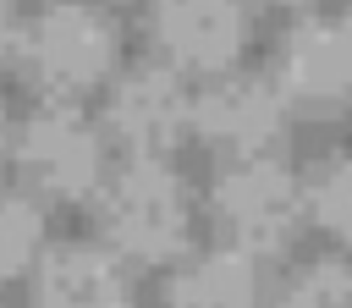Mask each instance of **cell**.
I'll list each match as a JSON object with an SVG mask.
<instances>
[{"label": "cell", "instance_id": "obj_12", "mask_svg": "<svg viewBox=\"0 0 352 308\" xmlns=\"http://www.w3.org/2000/svg\"><path fill=\"white\" fill-rule=\"evenodd\" d=\"M275 308H352V264L341 258H314L286 275Z\"/></svg>", "mask_w": 352, "mask_h": 308}, {"label": "cell", "instance_id": "obj_5", "mask_svg": "<svg viewBox=\"0 0 352 308\" xmlns=\"http://www.w3.org/2000/svg\"><path fill=\"white\" fill-rule=\"evenodd\" d=\"M104 126L132 160H165L187 132H192V94L165 60H143L116 77Z\"/></svg>", "mask_w": 352, "mask_h": 308}, {"label": "cell", "instance_id": "obj_4", "mask_svg": "<svg viewBox=\"0 0 352 308\" xmlns=\"http://www.w3.org/2000/svg\"><path fill=\"white\" fill-rule=\"evenodd\" d=\"M11 160L44 198H88L104 182V138L72 104L33 110L11 138Z\"/></svg>", "mask_w": 352, "mask_h": 308}, {"label": "cell", "instance_id": "obj_6", "mask_svg": "<svg viewBox=\"0 0 352 308\" xmlns=\"http://www.w3.org/2000/svg\"><path fill=\"white\" fill-rule=\"evenodd\" d=\"M286 94L248 72H220L192 94V132L209 148H226L231 160H253L280 138Z\"/></svg>", "mask_w": 352, "mask_h": 308}, {"label": "cell", "instance_id": "obj_15", "mask_svg": "<svg viewBox=\"0 0 352 308\" xmlns=\"http://www.w3.org/2000/svg\"><path fill=\"white\" fill-rule=\"evenodd\" d=\"M11 160V121H6V104H0V165Z\"/></svg>", "mask_w": 352, "mask_h": 308}, {"label": "cell", "instance_id": "obj_13", "mask_svg": "<svg viewBox=\"0 0 352 308\" xmlns=\"http://www.w3.org/2000/svg\"><path fill=\"white\" fill-rule=\"evenodd\" d=\"M308 214H314L336 242L352 248V154L330 160V165L314 176V187H308Z\"/></svg>", "mask_w": 352, "mask_h": 308}, {"label": "cell", "instance_id": "obj_3", "mask_svg": "<svg viewBox=\"0 0 352 308\" xmlns=\"http://www.w3.org/2000/svg\"><path fill=\"white\" fill-rule=\"evenodd\" d=\"M214 226L226 231V248L258 258V253H280L302 214H308V192L302 182L270 160V154H253V160H231L220 176H214Z\"/></svg>", "mask_w": 352, "mask_h": 308}, {"label": "cell", "instance_id": "obj_8", "mask_svg": "<svg viewBox=\"0 0 352 308\" xmlns=\"http://www.w3.org/2000/svg\"><path fill=\"white\" fill-rule=\"evenodd\" d=\"M275 88L297 104H352V16H302L280 38Z\"/></svg>", "mask_w": 352, "mask_h": 308}, {"label": "cell", "instance_id": "obj_1", "mask_svg": "<svg viewBox=\"0 0 352 308\" xmlns=\"http://www.w3.org/2000/svg\"><path fill=\"white\" fill-rule=\"evenodd\" d=\"M99 231L104 248L138 264H165L187 248V187L165 160H126L99 182Z\"/></svg>", "mask_w": 352, "mask_h": 308}, {"label": "cell", "instance_id": "obj_14", "mask_svg": "<svg viewBox=\"0 0 352 308\" xmlns=\"http://www.w3.org/2000/svg\"><path fill=\"white\" fill-rule=\"evenodd\" d=\"M16 44V16H11V0H0V55Z\"/></svg>", "mask_w": 352, "mask_h": 308}, {"label": "cell", "instance_id": "obj_11", "mask_svg": "<svg viewBox=\"0 0 352 308\" xmlns=\"http://www.w3.org/2000/svg\"><path fill=\"white\" fill-rule=\"evenodd\" d=\"M44 248V214L28 192H6L0 187V280L22 275Z\"/></svg>", "mask_w": 352, "mask_h": 308}, {"label": "cell", "instance_id": "obj_9", "mask_svg": "<svg viewBox=\"0 0 352 308\" xmlns=\"http://www.w3.org/2000/svg\"><path fill=\"white\" fill-rule=\"evenodd\" d=\"M33 308H132V286H126V270L110 248L66 242L38 258Z\"/></svg>", "mask_w": 352, "mask_h": 308}, {"label": "cell", "instance_id": "obj_7", "mask_svg": "<svg viewBox=\"0 0 352 308\" xmlns=\"http://www.w3.org/2000/svg\"><path fill=\"white\" fill-rule=\"evenodd\" d=\"M148 33L170 72H231L248 38L242 0H154Z\"/></svg>", "mask_w": 352, "mask_h": 308}, {"label": "cell", "instance_id": "obj_2", "mask_svg": "<svg viewBox=\"0 0 352 308\" xmlns=\"http://www.w3.org/2000/svg\"><path fill=\"white\" fill-rule=\"evenodd\" d=\"M116 50H121L116 22L88 0H55L16 33V55L28 77L60 99L99 88L116 72Z\"/></svg>", "mask_w": 352, "mask_h": 308}, {"label": "cell", "instance_id": "obj_16", "mask_svg": "<svg viewBox=\"0 0 352 308\" xmlns=\"http://www.w3.org/2000/svg\"><path fill=\"white\" fill-rule=\"evenodd\" d=\"M270 6H302V0H270Z\"/></svg>", "mask_w": 352, "mask_h": 308}, {"label": "cell", "instance_id": "obj_10", "mask_svg": "<svg viewBox=\"0 0 352 308\" xmlns=\"http://www.w3.org/2000/svg\"><path fill=\"white\" fill-rule=\"evenodd\" d=\"M170 308H258V270L236 248H209L165 286Z\"/></svg>", "mask_w": 352, "mask_h": 308}]
</instances>
